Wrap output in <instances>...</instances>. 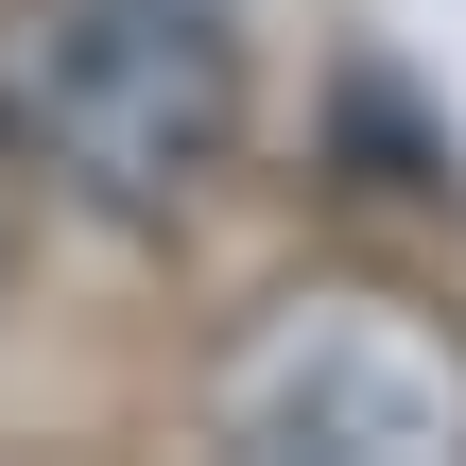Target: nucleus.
<instances>
[{
	"label": "nucleus",
	"instance_id": "obj_1",
	"mask_svg": "<svg viewBox=\"0 0 466 466\" xmlns=\"http://www.w3.org/2000/svg\"><path fill=\"white\" fill-rule=\"evenodd\" d=\"M0 104L69 208L173 225L242 138V52H225V0H17Z\"/></svg>",
	"mask_w": 466,
	"mask_h": 466
},
{
	"label": "nucleus",
	"instance_id": "obj_2",
	"mask_svg": "<svg viewBox=\"0 0 466 466\" xmlns=\"http://www.w3.org/2000/svg\"><path fill=\"white\" fill-rule=\"evenodd\" d=\"M225 450L259 466H466V346L398 294H294L242 363H225Z\"/></svg>",
	"mask_w": 466,
	"mask_h": 466
}]
</instances>
